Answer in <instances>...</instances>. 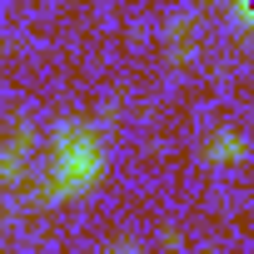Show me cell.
Returning <instances> with one entry per match:
<instances>
[{
    "label": "cell",
    "mask_w": 254,
    "mask_h": 254,
    "mask_svg": "<svg viewBox=\"0 0 254 254\" xmlns=\"http://www.w3.org/2000/svg\"><path fill=\"white\" fill-rule=\"evenodd\" d=\"M170 55H175V60H190V55H194V25H190V20H175V25H170Z\"/></svg>",
    "instance_id": "277c9868"
},
{
    "label": "cell",
    "mask_w": 254,
    "mask_h": 254,
    "mask_svg": "<svg viewBox=\"0 0 254 254\" xmlns=\"http://www.w3.org/2000/svg\"><path fill=\"white\" fill-rule=\"evenodd\" d=\"M209 160H214V165L244 160V140H239V135H214V140H209Z\"/></svg>",
    "instance_id": "3957f363"
},
{
    "label": "cell",
    "mask_w": 254,
    "mask_h": 254,
    "mask_svg": "<svg viewBox=\"0 0 254 254\" xmlns=\"http://www.w3.org/2000/svg\"><path fill=\"white\" fill-rule=\"evenodd\" d=\"M234 20L244 30H254V0H234Z\"/></svg>",
    "instance_id": "5b68a950"
},
{
    "label": "cell",
    "mask_w": 254,
    "mask_h": 254,
    "mask_svg": "<svg viewBox=\"0 0 254 254\" xmlns=\"http://www.w3.org/2000/svg\"><path fill=\"white\" fill-rule=\"evenodd\" d=\"M25 155H30V130H20V135L10 140V150L0 155V180H15V170L25 165Z\"/></svg>",
    "instance_id": "7a4b0ae2"
},
{
    "label": "cell",
    "mask_w": 254,
    "mask_h": 254,
    "mask_svg": "<svg viewBox=\"0 0 254 254\" xmlns=\"http://www.w3.org/2000/svg\"><path fill=\"white\" fill-rule=\"evenodd\" d=\"M105 170V150L90 125H60L55 130V160H50V199L85 194Z\"/></svg>",
    "instance_id": "6da1fadb"
}]
</instances>
